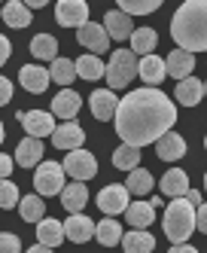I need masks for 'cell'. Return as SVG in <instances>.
<instances>
[{
    "mask_svg": "<svg viewBox=\"0 0 207 253\" xmlns=\"http://www.w3.org/2000/svg\"><path fill=\"white\" fill-rule=\"evenodd\" d=\"M31 52H34V58H40V61H55L58 58V40H55L52 34H37L31 40Z\"/></svg>",
    "mask_w": 207,
    "mask_h": 253,
    "instance_id": "28",
    "label": "cell"
},
{
    "mask_svg": "<svg viewBox=\"0 0 207 253\" xmlns=\"http://www.w3.org/2000/svg\"><path fill=\"white\" fill-rule=\"evenodd\" d=\"M80 107H83V95H77L73 88H61V92L52 98V116L70 122L73 116L80 113Z\"/></svg>",
    "mask_w": 207,
    "mask_h": 253,
    "instance_id": "11",
    "label": "cell"
},
{
    "mask_svg": "<svg viewBox=\"0 0 207 253\" xmlns=\"http://www.w3.org/2000/svg\"><path fill=\"white\" fill-rule=\"evenodd\" d=\"M174 98H177L183 107H195V104H201V101H204V83H201V80H195V77L180 80V83H177Z\"/></svg>",
    "mask_w": 207,
    "mask_h": 253,
    "instance_id": "24",
    "label": "cell"
},
{
    "mask_svg": "<svg viewBox=\"0 0 207 253\" xmlns=\"http://www.w3.org/2000/svg\"><path fill=\"white\" fill-rule=\"evenodd\" d=\"M186 202H189L192 208H201V205H204V195L195 192V189H189V192H186Z\"/></svg>",
    "mask_w": 207,
    "mask_h": 253,
    "instance_id": "43",
    "label": "cell"
},
{
    "mask_svg": "<svg viewBox=\"0 0 207 253\" xmlns=\"http://www.w3.org/2000/svg\"><path fill=\"white\" fill-rule=\"evenodd\" d=\"M137 74H140V80H143L149 88H156V85L165 80V58H159V55L140 58V61H137Z\"/></svg>",
    "mask_w": 207,
    "mask_h": 253,
    "instance_id": "22",
    "label": "cell"
},
{
    "mask_svg": "<svg viewBox=\"0 0 207 253\" xmlns=\"http://www.w3.org/2000/svg\"><path fill=\"white\" fill-rule=\"evenodd\" d=\"M34 189H37L40 198L61 195V189H64V168L58 165V162H43V165L34 171Z\"/></svg>",
    "mask_w": 207,
    "mask_h": 253,
    "instance_id": "5",
    "label": "cell"
},
{
    "mask_svg": "<svg viewBox=\"0 0 207 253\" xmlns=\"http://www.w3.org/2000/svg\"><path fill=\"white\" fill-rule=\"evenodd\" d=\"M95 238H98L104 247H116V244L122 241V226H119V220H101V223L95 226Z\"/></svg>",
    "mask_w": 207,
    "mask_h": 253,
    "instance_id": "33",
    "label": "cell"
},
{
    "mask_svg": "<svg viewBox=\"0 0 207 253\" xmlns=\"http://www.w3.org/2000/svg\"><path fill=\"white\" fill-rule=\"evenodd\" d=\"M186 192H189V177H186L183 168H171L162 177V195H167V198H186Z\"/></svg>",
    "mask_w": 207,
    "mask_h": 253,
    "instance_id": "20",
    "label": "cell"
},
{
    "mask_svg": "<svg viewBox=\"0 0 207 253\" xmlns=\"http://www.w3.org/2000/svg\"><path fill=\"white\" fill-rule=\"evenodd\" d=\"M156 153H159L162 162H177V159H183V153H186V140H183L177 131H167L165 137L156 140Z\"/></svg>",
    "mask_w": 207,
    "mask_h": 253,
    "instance_id": "19",
    "label": "cell"
},
{
    "mask_svg": "<svg viewBox=\"0 0 207 253\" xmlns=\"http://www.w3.org/2000/svg\"><path fill=\"white\" fill-rule=\"evenodd\" d=\"M49 80L58 83V85H64V88H70V83L77 80V67H73V61H67V58H55L52 67H49Z\"/></svg>",
    "mask_w": 207,
    "mask_h": 253,
    "instance_id": "31",
    "label": "cell"
},
{
    "mask_svg": "<svg viewBox=\"0 0 207 253\" xmlns=\"http://www.w3.org/2000/svg\"><path fill=\"white\" fill-rule=\"evenodd\" d=\"M116 134L122 137L125 147H146L165 137L177 122V107L159 88H137L125 98H119L116 107Z\"/></svg>",
    "mask_w": 207,
    "mask_h": 253,
    "instance_id": "1",
    "label": "cell"
},
{
    "mask_svg": "<svg viewBox=\"0 0 207 253\" xmlns=\"http://www.w3.org/2000/svg\"><path fill=\"white\" fill-rule=\"evenodd\" d=\"M25 253H55V250H49V247H43V244H37V247H31V250H25Z\"/></svg>",
    "mask_w": 207,
    "mask_h": 253,
    "instance_id": "45",
    "label": "cell"
},
{
    "mask_svg": "<svg viewBox=\"0 0 207 253\" xmlns=\"http://www.w3.org/2000/svg\"><path fill=\"white\" fill-rule=\"evenodd\" d=\"M61 168L77 180V183H85V180H91V177L98 174V159L91 156L88 150H73V153H67Z\"/></svg>",
    "mask_w": 207,
    "mask_h": 253,
    "instance_id": "6",
    "label": "cell"
},
{
    "mask_svg": "<svg viewBox=\"0 0 207 253\" xmlns=\"http://www.w3.org/2000/svg\"><path fill=\"white\" fill-rule=\"evenodd\" d=\"M125 220L134 226V229H146L149 223L156 220V208L149 205V202H131L125 208Z\"/></svg>",
    "mask_w": 207,
    "mask_h": 253,
    "instance_id": "26",
    "label": "cell"
},
{
    "mask_svg": "<svg viewBox=\"0 0 207 253\" xmlns=\"http://www.w3.org/2000/svg\"><path fill=\"white\" fill-rule=\"evenodd\" d=\"M18 205V186L12 183V180H0V208L9 211Z\"/></svg>",
    "mask_w": 207,
    "mask_h": 253,
    "instance_id": "37",
    "label": "cell"
},
{
    "mask_svg": "<svg viewBox=\"0 0 207 253\" xmlns=\"http://www.w3.org/2000/svg\"><path fill=\"white\" fill-rule=\"evenodd\" d=\"M9 174H12V156L0 153V180H9Z\"/></svg>",
    "mask_w": 207,
    "mask_h": 253,
    "instance_id": "41",
    "label": "cell"
},
{
    "mask_svg": "<svg viewBox=\"0 0 207 253\" xmlns=\"http://www.w3.org/2000/svg\"><path fill=\"white\" fill-rule=\"evenodd\" d=\"M122 250L125 253H153L156 250V238L146 229H131L128 235H122Z\"/></svg>",
    "mask_w": 207,
    "mask_h": 253,
    "instance_id": "23",
    "label": "cell"
},
{
    "mask_svg": "<svg viewBox=\"0 0 207 253\" xmlns=\"http://www.w3.org/2000/svg\"><path fill=\"white\" fill-rule=\"evenodd\" d=\"M131 205L128 198V189L119 186V183H110L98 192V208L107 213V216H116V213H125V208Z\"/></svg>",
    "mask_w": 207,
    "mask_h": 253,
    "instance_id": "9",
    "label": "cell"
},
{
    "mask_svg": "<svg viewBox=\"0 0 207 253\" xmlns=\"http://www.w3.org/2000/svg\"><path fill=\"white\" fill-rule=\"evenodd\" d=\"M195 229L207 235V202H204L201 208H195Z\"/></svg>",
    "mask_w": 207,
    "mask_h": 253,
    "instance_id": "39",
    "label": "cell"
},
{
    "mask_svg": "<svg viewBox=\"0 0 207 253\" xmlns=\"http://www.w3.org/2000/svg\"><path fill=\"white\" fill-rule=\"evenodd\" d=\"M156 43H159V34L153 28H140V31L131 34V52H134V55H143V58L153 55Z\"/></svg>",
    "mask_w": 207,
    "mask_h": 253,
    "instance_id": "29",
    "label": "cell"
},
{
    "mask_svg": "<svg viewBox=\"0 0 207 253\" xmlns=\"http://www.w3.org/2000/svg\"><path fill=\"white\" fill-rule=\"evenodd\" d=\"M9 98H12V83L6 77H0V107L9 104Z\"/></svg>",
    "mask_w": 207,
    "mask_h": 253,
    "instance_id": "40",
    "label": "cell"
},
{
    "mask_svg": "<svg viewBox=\"0 0 207 253\" xmlns=\"http://www.w3.org/2000/svg\"><path fill=\"white\" fill-rule=\"evenodd\" d=\"M18 122L25 125L28 137H37V140L52 137V131H55V116H52V113H43V110H28V113H18Z\"/></svg>",
    "mask_w": 207,
    "mask_h": 253,
    "instance_id": "8",
    "label": "cell"
},
{
    "mask_svg": "<svg viewBox=\"0 0 207 253\" xmlns=\"http://www.w3.org/2000/svg\"><path fill=\"white\" fill-rule=\"evenodd\" d=\"M64 235L73 244H85V241H91V235H95V223H91V216L70 213V220L64 223Z\"/></svg>",
    "mask_w": 207,
    "mask_h": 253,
    "instance_id": "17",
    "label": "cell"
},
{
    "mask_svg": "<svg viewBox=\"0 0 207 253\" xmlns=\"http://www.w3.org/2000/svg\"><path fill=\"white\" fill-rule=\"evenodd\" d=\"M204 195H207V174H204Z\"/></svg>",
    "mask_w": 207,
    "mask_h": 253,
    "instance_id": "47",
    "label": "cell"
},
{
    "mask_svg": "<svg viewBox=\"0 0 207 253\" xmlns=\"http://www.w3.org/2000/svg\"><path fill=\"white\" fill-rule=\"evenodd\" d=\"M167 253H198V250H195L192 244H174V247L167 250Z\"/></svg>",
    "mask_w": 207,
    "mask_h": 253,
    "instance_id": "44",
    "label": "cell"
},
{
    "mask_svg": "<svg viewBox=\"0 0 207 253\" xmlns=\"http://www.w3.org/2000/svg\"><path fill=\"white\" fill-rule=\"evenodd\" d=\"M0 253H22V238L12 232H0Z\"/></svg>",
    "mask_w": 207,
    "mask_h": 253,
    "instance_id": "38",
    "label": "cell"
},
{
    "mask_svg": "<svg viewBox=\"0 0 207 253\" xmlns=\"http://www.w3.org/2000/svg\"><path fill=\"white\" fill-rule=\"evenodd\" d=\"M73 67H77V77H83V80H88V83L104 77V64H101L98 55H83V58L73 61Z\"/></svg>",
    "mask_w": 207,
    "mask_h": 253,
    "instance_id": "34",
    "label": "cell"
},
{
    "mask_svg": "<svg viewBox=\"0 0 207 253\" xmlns=\"http://www.w3.org/2000/svg\"><path fill=\"white\" fill-rule=\"evenodd\" d=\"M162 226H165V235H167L171 244H186L189 235L195 232V208L186 202V198H174L165 211Z\"/></svg>",
    "mask_w": 207,
    "mask_h": 253,
    "instance_id": "3",
    "label": "cell"
},
{
    "mask_svg": "<svg viewBox=\"0 0 207 253\" xmlns=\"http://www.w3.org/2000/svg\"><path fill=\"white\" fill-rule=\"evenodd\" d=\"M104 77L110 83V92L125 88L131 80L137 77V55L131 49H116V52H113V58H110V64L104 67Z\"/></svg>",
    "mask_w": 207,
    "mask_h": 253,
    "instance_id": "4",
    "label": "cell"
},
{
    "mask_svg": "<svg viewBox=\"0 0 207 253\" xmlns=\"http://www.w3.org/2000/svg\"><path fill=\"white\" fill-rule=\"evenodd\" d=\"M159 9V0H119V12H125L128 19L131 15H149Z\"/></svg>",
    "mask_w": 207,
    "mask_h": 253,
    "instance_id": "36",
    "label": "cell"
},
{
    "mask_svg": "<svg viewBox=\"0 0 207 253\" xmlns=\"http://www.w3.org/2000/svg\"><path fill=\"white\" fill-rule=\"evenodd\" d=\"M204 98H207V83H204Z\"/></svg>",
    "mask_w": 207,
    "mask_h": 253,
    "instance_id": "48",
    "label": "cell"
},
{
    "mask_svg": "<svg viewBox=\"0 0 207 253\" xmlns=\"http://www.w3.org/2000/svg\"><path fill=\"white\" fill-rule=\"evenodd\" d=\"M153 174H149L146 168H134V171H128V183H125V189H128V195H146L149 189H153Z\"/></svg>",
    "mask_w": 207,
    "mask_h": 253,
    "instance_id": "30",
    "label": "cell"
},
{
    "mask_svg": "<svg viewBox=\"0 0 207 253\" xmlns=\"http://www.w3.org/2000/svg\"><path fill=\"white\" fill-rule=\"evenodd\" d=\"M18 211H22V220L28 223H40L46 216V202L40 195H25L22 202H18Z\"/></svg>",
    "mask_w": 207,
    "mask_h": 253,
    "instance_id": "32",
    "label": "cell"
},
{
    "mask_svg": "<svg viewBox=\"0 0 207 253\" xmlns=\"http://www.w3.org/2000/svg\"><path fill=\"white\" fill-rule=\"evenodd\" d=\"M18 83H22V88H28V92H46L49 88V70L40 67V64H25L22 70H18Z\"/></svg>",
    "mask_w": 207,
    "mask_h": 253,
    "instance_id": "16",
    "label": "cell"
},
{
    "mask_svg": "<svg viewBox=\"0 0 207 253\" xmlns=\"http://www.w3.org/2000/svg\"><path fill=\"white\" fill-rule=\"evenodd\" d=\"M104 31H107V37L110 40H131V34H134V28H131V19L125 12H119V9H110L107 15H104Z\"/></svg>",
    "mask_w": 207,
    "mask_h": 253,
    "instance_id": "14",
    "label": "cell"
},
{
    "mask_svg": "<svg viewBox=\"0 0 207 253\" xmlns=\"http://www.w3.org/2000/svg\"><path fill=\"white\" fill-rule=\"evenodd\" d=\"M40 159H43V140H37V137L18 140V150L12 159V162H18V168H34V165H40Z\"/></svg>",
    "mask_w": 207,
    "mask_h": 253,
    "instance_id": "18",
    "label": "cell"
},
{
    "mask_svg": "<svg viewBox=\"0 0 207 253\" xmlns=\"http://www.w3.org/2000/svg\"><path fill=\"white\" fill-rule=\"evenodd\" d=\"M0 15H3V22H6L9 28H15V31H22V28L31 25V9L22 3V0H9Z\"/></svg>",
    "mask_w": 207,
    "mask_h": 253,
    "instance_id": "27",
    "label": "cell"
},
{
    "mask_svg": "<svg viewBox=\"0 0 207 253\" xmlns=\"http://www.w3.org/2000/svg\"><path fill=\"white\" fill-rule=\"evenodd\" d=\"M55 19L61 28H83L88 25V3L85 0H58Z\"/></svg>",
    "mask_w": 207,
    "mask_h": 253,
    "instance_id": "7",
    "label": "cell"
},
{
    "mask_svg": "<svg viewBox=\"0 0 207 253\" xmlns=\"http://www.w3.org/2000/svg\"><path fill=\"white\" fill-rule=\"evenodd\" d=\"M3 137H6V131H3V122H0V143H3Z\"/></svg>",
    "mask_w": 207,
    "mask_h": 253,
    "instance_id": "46",
    "label": "cell"
},
{
    "mask_svg": "<svg viewBox=\"0 0 207 253\" xmlns=\"http://www.w3.org/2000/svg\"><path fill=\"white\" fill-rule=\"evenodd\" d=\"M195 70V55L183 49H174L171 55L165 58V77H174V80H189Z\"/></svg>",
    "mask_w": 207,
    "mask_h": 253,
    "instance_id": "12",
    "label": "cell"
},
{
    "mask_svg": "<svg viewBox=\"0 0 207 253\" xmlns=\"http://www.w3.org/2000/svg\"><path fill=\"white\" fill-rule=\"evenodd\" d=\"M204 150H207V137H204Z\"/></svg>",
    "mask_w": 207,
    "mask_h": 253,
    "instance_id": "49",
    "label": "cell"
},
{
    "mask_svg": "<svg viewBox=\"0 0 207 253\" xmlns=\"http://www.w3.org/2000/svg\"><path fill=\"white\" fill-rule=\"evenodd\" d=\"M37 241H40L43 247H58L64 241V223L58 220H49V216H43L40 223H37Z\"/></svg>",
    "mask_w": 207,
    "mask_h": 253,
    "instance_id": "21",
    "label": "cell"
},
{
    "mask_svg": "<svg viewBox=\"0 0 207 253\" xmlns=\"http://www.w3.org/2000/svg\"><path fill=\"white\" fill-rule=\"evenodd\" d=\"M116 107H119V98L116 92H110V88H98V92H91V116L107 122L116 116Z\"/></svg>",
    "mask_w": 207,
    "mask_h": 253,
    "instance_id": "15",
    "label": "cell"
},
{
    "mask_svg": "<svg viewBox=\"0 0 207 253\" xmlns=\"http://www.w3.org/2000/svg\"><path fill=\"white\" fill-rule=\"evenodd\" d=\"M171 37L189 55L207 52V0H186L171 19Z\"/></svg>",
    "mask_w": 207,
    "mask_h": 253,
    "instance_id": "2",
    "label": "cell"
},
{
    "mask_svg": "<svg viewBox=\"0 0 207 253\" xmlns=\"http://www.w3.org/2000/svg\"><path fill=\"white\" fill-rule=\"evenodd\" d=\"M9 52H12V46H9V40L0 34V67H3L6 61H9Z\"/></svg>",
    "mask_w": 207,
    "mask_h": 253,
    "instance_id": "42",
    "label": "cell"
},
{
    "mask_svg": "<svg viewBox=\"0 0 207 253\" xmlns=\"http://www.w3.org/2000/svg\"><path fill=\"white\" fill-rule=\"evenodd\" d=\"M61 205L67 213H83V208L88 205V189L85 183H70L61 189Z\"/></svg>",
    "mask_w": 207,
    "mask_h": 253,
    "instance_id": "25",
    "label": "cell"
},
{
    "mask_svg": "<svg viewBox=\"0 0 207 253\" xmlns=\"http://www.w3.org/2000/svg\"><path fill=\"white\" fill-rule=\"evenodd\" d=\"M77 40H80L85 49H91V55H98V52H107V46H110V37H107L104 25H95V22L83 25L80 34H77Z\"/></svg>",
    "mask_w": 207,
    "mask_h": 253,
    "instance_id": "13",
    "label": "cell"
},
{
    "mask_svg": "<svg viewBox=\"0 0 207 253\" xmlns=\"http://www.w3.org/2000/svg\"><path fill=\"white\" fill-rule=\"evenodd\" d=\"M83 140H85V131L77 122H61V125H55V131H52V147H58L64 153L83 150Z\"/></svg>",
    "mask_w": 207,
    "mask_h": 253,
    "instance_id": "10",
    "label": "cell"
},
{
    "mask_svg": "<svg viewBox=\"0 0 207 253\" xmlns=\"http://www.w3.org/2000/svg\"><path fill=\"white\" fill-rule=\"evenodd\" d=\"M113 165H116L119 171H134V168H140V150L137 147H122L113 153Z\"/></svg>",
    "mask_w": 207,
    "mask_h": 253,
    "instance_id": "35",
    "label": "cell"
}]
</instances>
